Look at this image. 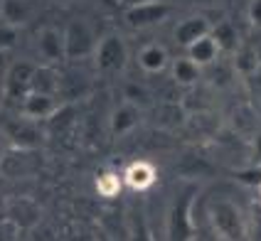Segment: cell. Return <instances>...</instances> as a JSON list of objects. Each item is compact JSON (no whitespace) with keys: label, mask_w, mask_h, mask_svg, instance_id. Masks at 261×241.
I'll return each mask as SVG.
<instances>
[{"label":"cell","mask_w":261,"mask_h":241,"mask_svg":"<svg viewBox=\"0 0 261 241\" xmlns=\"http://www.w3.org/2000/svg\"><path fill=\"white\" fill-rule=\"evenodd\" d=\"M188 3L195 8H217V5H222V0H188Z\"/></svg>","instance_id":"cell-22"},{"label":"cell","mask_w":261,"mask_h":241,"mask_svg":"<svg viewBox=\"0 0 261 241\" xmlns=\"http://www.w3.org/2000/svg\"><path fill=\"white\" fill-rule=\"evenodd\" d=\"M35 69H37V64L30 62V59H17V62H13L10 69L5 71V84H3L5 99L20 101V103H22V99L32 91Z\"/></svg>","instance_id":"cell-4"},{"label":"cell","mask_w":261,"mask_h":241,"mask_svg":"<svg viewBox=\"0 0 261 241\" xmlns=\"http://www.w3.org/2000/svg\"><path fill=\"white\" fill-rule=\"evenodd\" d=\"M94 64L96 69L103 74H118V71L126 69V62H128V47L123 42V37L111 32V35H103L99 44H96V52H94Z\"/></svg>","instance_id":"cell-1"},{"label":"cell","mask_w":261,"mask_h":241,"mask_svg":"<svg viewBox=\"0 0 261 241\" xmlns=\"http://www.w3.org/2000/svg\"><path fill=\"white\" fill-rule=\"evenodd\" d=\"M20 111L25 118L30 121H44V118H52L59 111V94H37L32 91L28 94L22 103H20Z\"/></svg>","instance_id":"cell-8"},{"label":"cell","mask_w":261,"mask_h":241,"mask_svg":"<svg viewBox=\"0 0 261 241\" xmlns=\"http://www.w3.org/2000/svg\"><path fill=\"white\" fill-rule=\"evenodd\" d=\"M210 32H212V22H210L204 15H188V17H182V20L175 25L173 37L180 47L188 49L190 44L202 40L204 35H210Z\"/></svg>","instance_id":"cell-9"},{"label":"cell","mask_w":261,"mask_h":241,"mask_svg":"<svg viewBox=\"0 0 261 241\" xmlns=\"http://www.w3.org/2000/svg\"><path fill=\"white\" fill-rule=\"evenodd\" d=\"M96 195L103 199H114L118 197V192H121V187H123V175H118L114 170H106L101 172L99 177H96Z\"/></svg>","instance_id":"cell-18"},{"label":"cell","mask_w":261,"mask_h":241,"mask_svg":"<svg viewBox=\"0 0 261 241\" xmlns=\"http://www.w3.org/2000/svg\"><path fill=\"white\" fill-rule=\"evenodd\" d=\"M37 55L42 64H59L67 59V44H64V30L47 25L37 32Z\"/></svg>","instance_id":"cell-6"},{"label":"cell","mask_w":261,"mask_h":241,"mask_svg":"<svg viewBox=\"0 0 261 241\" xmlns=\"http://www.w3.org/2000/svg\"><path fill=\"white\" fill-rule=\"evenodd\" d=\"M170 64V57H168V49L158 42H150L141 47L138 52V67L145 71V74H160Z\"/></svg>","instance_id":"cell-14"},{"label":"cell","mask_w":261,"mask_h":241,"mask_svg":"<svg viewBox=\"0 0 261 241\" xmlns=\"http://www.w3.org/2000/svg\"><path fill=\"white\" fill-rule=\"evenodd\" d=\"M173 10L175 8L168 0H141V3H133V5L126 8L123 20L133 30H148L160 25V22H165L173 15Z\"/></svg>","instance_id":"cell-2"},{"label":"cell","mask_w":261,"mask_h":241,"mask_svg":"<svg viewBox=\"0 0 261 241\" xmlns=\"http://www.w3.org/2000/svg\"><path fill=\"white\" fill-rule=\"evenodd\" d=\"M170 76H173V82L177 86H195L200 82V76H202V67L197 64V62H192V59L185 55V57H177L173 62V67H170Z\"/></svg>","instance_id":"cell-15"},{"label":"cell","mask_w":261,"mask_h":241,"mask_svg":"<svg viewBox=\"0 0 261 241\" xmlns=\"http://www.w3.org/2000/svg\"><path fill=\"white\" fill-rule=\"evenodd\" d=\"M256 59H259V67H261V44L256 47Z\"/></svg>","instance_id":"cell-23"},{"label":"cell","mask_w":261,"mask_h":241,"mask_svg":"<svg viewBox=\"0 0 261 241\" xmlns=\"http://www.w3.org/2000/svg\"><path fill=\"white\" fill-rule=\"evenodd\" d=\"M256 145H259V150H261V136H259V138H256Z\"/></svg>","instance_id":"cell-24"},{"label":"cell","mask_w":261,"mask_h":241,"mask_svg":"<svg viewBox=\"0 0 261 241\" xmlns=\"http://www.w3.org/2000/svg\"><path fill=\"white\" fill-rule=\"evenodd\" d=\"M32 15H35V5L30 0H3L0 3V20L5 25L22 28L32 20Z\"/></svg>","instance_id":"cell-13"},{"label":"cell","mask_w":261,"mask_h":241,"mask_svg":"<svg viewBox=\"0 0 261 241\" xmlns=\"http://www.w3.org/2000/svg\"><path fill=\"white\" fill-rule=\"evenodd\" d=\"M188 57L192 62H197L200 67H212V64H217L219 57H222V47H219L217 37L210 32V35H204L202 40H197L195 44H190L188 47Z\"/></svg>","instance_id":"cell-12"},{"label":"cell","mask_w":261,"mask_h":241,"mask_svg":"<svg viewBox=\"0 0 261 241\" xmlns=\"http://www.w3.org/2000/svg\"><path fill=\"white\" fill-rule=\"evenodd\" d=\"M35 148H17L13 153H8V155L3 157V163H0V168L3 172L8 175V177H25L30 172H35L40 168V160L35 157L32 153Z\"/></svg>","instance_id":"cell-10"},{"label":"cell","mask_w":261,"mask_h":241,"mask_svg":"<svg viewBox=\"0 0 261 241\" xmlns=\"http://www.w3.org/2000/svg\"><path fill=\"white\" fill-rule=\"evenodd\" d=\"M32 91H37V94H59V74L55 69V64H37L35 76H32Z\"/></svg>","instance_id":"cell-16"},{"label":"cell","mask_w":261,"mask_h":241,"mask_svg":"<svg viewBox=\"0 0 261 241\" xmlns=\"http://www.w3.org/2000/svg\"><path fill=\"white\" fill-rule=\"evenodd\" d=\"M212 35L217 37L222 52H232L234 47H237V30H234L229 22H222L217 28H212Z\"/></svg>","instance_id":"cell-19"},{"label":"cell","mask_w":261,"mask_h":241,"mask_svg":"<svg viewBox=\"0 0 261 241\" xmlns=\"http://www.w3.org/2000/svg\"><path fill=\"white\" fill-rule=\"evenodd\" d=\"M59 3H69V0H59Z\"/></svg>","instance_id":"cell-26"},{"label":"cell","mask_w":261,"mask_h":241,"mask_svg":"<svg viewBox=\"0 0 261 241\" xmlns=\"http://www.w3.org/2000/svg\"><path fill=\"white\" fill-rule=\"evenodd\" d=\"M8 212L13 217L15 224L20 227H32L35 222H40V207L30 199H17V202H10Z\"/></svg>","instance_id":"cell-17"},{"label":"cell","mask_w":261,"mask_h":241,"mask_svg":"<svg viewBox=\"0 0 261 241\" xmlns=\"http://www.w3.org/2000/svg\"><path fill=\"white\" fill-rule=\"evenodd\" d=\"M247 17H249V22H251V28L261 30V0H249Z\"/></svg>","instance_id":"cell-21"},{"label":"cell","mask_w":261,"mask_h":241,"mask_svg":"<svg viewBox=\"0 0 261 241\" xmlns=\"http://www.w3.org/2000/svg\"><path fill=\"white\" fill-rule=\"evenodd\" d=\"M138 123H141V106L133 103V101H123L118 109H114L109 128H111V133H114L116 138H121V136L130 133Z\"/></svg>","instance_id":"cell-11"},{"label":"cell","mask_w":261,"mask_h":241,"mask_svg":"<svg viewBox=\"0 0 261 241\" xmlns=\"http://www.w3.org/2000/svg\"><path fill=\"white\" fill-rule=\"evenodd\" d=\"M259 202H261V184H259Z\"/></svg>","instance_id":"cell-25"},{"label":"cell","mask_w":261,"mask_h":241,"mask_svg":"<svg viewBox=\"0 0 261 241\" xmlns=\"http://www.w3.org/2000/svg\"><path fill=\"white\" fill-rule=\"evenodd\" d=\"M212 227L217 229L219 234L227 241H242L247 229H244V219H242V212L234 207L232 202L222 199L217 204H212Z\"/></svg>","instance_id":"cell-5"},{"label":"cell","mask_w":261,"mask_h":241,"mask_svg":"<svg viewBox=\"0 0 261 241\" xmlns=\"http://www.w3.org/2000/svg\"><path fill=\"white\" fill-rule=\"evenodd\" d=\"M15 40H17V28L0 22V49H8V47H13Z\"/></svg>","instance_id":"cell-20"},{"label":"cell","mask_w":261,"mask_h":241,"mask_svg":"<svg viewBox=\"0 0 261 241\" xmlns=\"http://www.w3.org/2000/svg\"><path fill=\"white\" fill-rule=\"evenodd\" d=\"M121 175H123V184L133 192H148L158 182V168L150 160H133Z\"/></svg>","instance_id":"cell-7"},{"label":"cell","mask_w":261,"mask_h":241,"mask_svg":"<svg viewBox=\"0 0 261 241\" xmlns=\"http://www.w3.org/2000/svg\"><path fill=\"white\" fill-rule=\"evenodd\" d=\"M64 44H67V59H89L96 52V35L87 20L74 17L64 28Z\"/></svg>","instance_id":"cell-3"}]
</instances>
